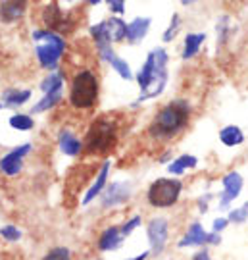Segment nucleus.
Segmentation results:
<instances>
[{"label":"nucleus","instance_id":"obj_1","mask_svg":"<svg viewBox=\"0 0 248 260\" xmlns=\"http://www.w3.org/2000/svg\"><path fill=\"white\" fill-rule=\"evenodd\" d=\"M167 62H169V54L165 48L158 47L148 52L145 64L137 74V85L140 89V94L133 106L152 101L164 93L165 87H167V79H169Z\"/></svg>","mask_w":248,"mask_h":260},{"label":"nucleus","instance_id":"obj_2","mask_svg":"<svg viewBox=\"0 0 248 260\" xmlns=\"http://www.w3.org/2000/svg\"><path fill=\"white\" fill-rule=\"evenodd\" d=\"M193 108L185 99H173L164 104L148 125V135L156 141H171L189 125Z\"/></svg>","mask_w":248,"mask_h":260},{"label":"nucleus","instance_id":"obj_3","mask_svg":"<svg viewBox=\"0 0 248 260\" xmlns=\"http://www.w3.org/2000/svg\"><path fill=\"white\" fill-rule=\"evenodd\" d=\"M31 39L35 41V56L39 60V66L48 74L56 72L60 68V60L67 47L65 39L50 29H35L31 33Z\"/></svg>","mask_w":248,"mask_h":260},{"label":"nucleus","instance_id":"obj_4","mask_svg":"<svg viewBox=\"0 0 248 260\" xmlns=\"http://www.w3.org/2000/svg\"><path fill=\"white\" fill-rule=\"evenodd\" d=\"M98 101V75L92 70H79L72 79L69 104L75 110H91Z\"/></svg>","mask_w":248,"mask_h":260},{"label":"nucleus","instance_id":"obj_5","mask_svg":"<svg viewBox=\"0 0 248 260\" xmlns=\"http://www.w3.org/2000/svg\"><path fill=\"white\" fill-rule=\"evenodd\" d=\"M116 141H118V123L108 116H102L92 121L87 131L85 150L89 154H106L114 149Z\"/></svg>","mask_w":248,"mask_h":260},{"label":"nucleus","instance_id":"obj_6","mask_svg":"<svg viewBox=\"0 0 248 260\" xmlns=\"http://www.w3.org/2000/svg\"><path fill=\"white\" fill-rule=\"evenodd\" d=\"M183 193V181L177 177H158L148 185L147 201L154 208H171L179 203Z\"/></svg>","mask_w":248,"mask_h":260},{"label":"nucleus","instance_id":"obj_7","mask_svg":"<svg viewBox=\"0 0 248 260\" xmlns=\"http://www.w3.org/2000/svg\"><path fill=\"white\" fill-rule=\"evenodd\" d=\"M33 150V145L31 143H23V145H18L12 150H8L4 156L0 158V174L6 177H16L21 174L23 170V162L27 154H31Z\"/></svg>","mask_w":248,"mask_h":260},{"label":"nucleus","instance_id":"obj_8","mask_svg":"<svg viewBox=\"0 0 248 260\" xmlns=\"http://www.w3.org/2000/svg\"><path fill=\"white\" fill-rule=\"evenodd\" d=\"M43 23H45V29H50L58 35L64 37V33H69L72 27H74V21L65 16L60 4L58 2H48L45 8H43Z\"/></svg>","mask_w":248,"mask_h":260},{"label":"nucleus","instance_id":"obj_9","mask_svg":"<svg viewBox=\"0 0 248 260\" xmlns=\"http://www.w3.org/2000/svg\"><path fill=\"white\" fill-rule=\"evenodd\" d=\"M147 237L150 243V254L160 256L165 251V243L169 239V222L165 218H152L147 223Z\"/></svg>","mask_w":248,"mask_h":260},{"label":"nucleus","instance_id":"obj_10","mask_svg":"<svg viewBox=\"0 0 248 260\" xmlns=\"http://www.w3.org/2000/svg\"><path fill=\"white\" fill-rule=\"evenodd\" d=\"M96 52L100 56L102 62L110 64V68L120 75L123 81H133V72H131V66L127 60H123L121 56L116 54V50L112 47V43H96Z\"/></svg>","mask_w":248,"mask_h":260},{"label":"nucleus","instance_id":"obj_11","mask_svg":"<svg viewBox=\"0 0 248 260\" xmlns=\"http://www.w3.org/2000/svg\"><path fill=\"white\" fill-rule=\"evenodd\" d=\"M131 195H133V185L129 181H112L100 195V205L102 208H116L125 205Z\"/></svg>","mask_w":248,"mask_h":260},{"label":"nucleus","instance_id":"obj_12","mask_svg":"<svg viewBox=\"0 0 248 260\" xmlns=\"http://www.w3.org/2000/svg\"><path fill=\"white\" fill-rule=\"evenodd\" d=\"M242 185H244V179L240 176L239 172H227L223 179H221V187H223V191H221L220 195V205L218 208L220 210H227L231 205H233V201H237L240 195V191H242Z\"/></svg>","mask_w":248,"mask_h":260},{"label":"nucleus","instance_id":"obj_13","mask_svg":"<svg viewBox=\"0 0 248 260\" xmlns=\"http://www.w3.org/2000/svg\"><path fill=\"white\" fill-rule=\"evenodd\" d=\"M110 160H104L102 162L100 170H98V174H96V177H94V181H92L91 185H89V189H87V193H85V197H83L81 205L87 206L91 205L94 199H98V197L104 193V189H106V185H108V176H110Z\"/></svg>","mask_w":248,"mask_h":260},{"label":"nucleus","instance_id":"obj_14","mask_svg":"<svg viewBox=\"0 0 248 260\" xmlns=\"http://www.w3.org/2000/svg\"><path fill=\"white\" fill-rule=\"evenodd\" d=\"M29 0H2L0 2V21L16 23L25 16Z\"/></svg>","mask_w":248,"mask_h":260},{"label":"nucleus","instance_id":"obj_15","mask_svg":"<svg viewBox=\"0 0 248 260\" xmlns=\"http://www.w3.org/2000/svg\"><path fill=\"white\" fill-rule=\"evenodd\" d=\"M58 147L60 150L64 152L65 156H79L85 149V143H83L77 135H75L72 129H67V127H62L60 133H58Z\"/></svg>","mask_w":248,"mask_h":260},{"label":"nucleus","instance_id":"obj_16","mask_svg":"<svg viewBox=\"0 0 248 260\" xmlns=\"http://www.w3.org/2000/svg\"><path fill=\"white\" fill-rule=\"evenodd\" d=\"M206 237H208V232L204 230V225L200 222H193L185 235L179 239L177 247L179 249H187V247H206Z\"/></svg>","mask_w":248,"mask_h":260},{"label":"nucleus","instance_id":"obj_17","mask_svg":"<svg viewBox=\"0 0 248 260\" xmlns=\"http://www.w3.org/2000/svg\"><path fill=\"white\" fill-rule=\"evenodd\" d=\"M123 241H125V239H123V235H121L120 228H118V225H110V228H106V230L100 233L96 247H98V251H102V252H112V251H118Z\"/></svg>","mask_w":248,"mask_h":260},{"label":"nucleus","instance_id":"obj_18","mask_svg":"<svg viewBox=\"0 0 248 260\" xmlns=\"http://www.w3.org/2000/svg\"><path fill=\"white\" fill-rule=\"evenodd\" d=\"M31 89H16V87H12V89H6L4 93H2V106L4 108H19V106H23V104H27L31 101Z\"/></svg>","mask_w":248,"mask_h":260},{"label":"nucleus","instance_id":"obj_19","mask_svg":"<svg viewBox=\"0 0 248 260\" xmlns=\"http://www.w3.org/2000/svg\"><path fill=\"white\" fill-rule=\"evenodd\" d=\"M152 25L150 18H135L133 21L127 23V41L129 45H137L140 41H145V37L148 35V29Z\"/></svg>","mask_w":248,"mask_h":260},{"label":"nucleus","instance_id":"obj_20","mask_svg":"<svg viewBox=\"0 0 248 260\" xmlns=\"http://www.w3.org/2000/svg\"><path fill=\"white\" fill-rule=\"evenodd\" d=\"M196 166H198V158L194 154H181V156H177L167 164V172L171 176H183L185 172L194 170Z\"/></svg>","mask_w":248,"mask_h":260},{"label":"nucleus","instance_id":"obj_21","mask_svg":"<svg viewBox=\"0 0 248 260\" xmlns=\"http://www.w3.org/2000/svg\"><path fill=\"white\" fill-rule=\"evenodd\" d=\"M106 23V31L112 43H121L127 39V23L120 18V16H112V18L104 19Z\"/></svg>","mask_w":248,"mask_h":260},{"label":"nucleus","instance_id":"obj_22","mask_svg":"<svg viewBox=\"0 0 248 260\" xmlns=\"http://www.w3.org/2000/svg\"><path fill=\"white\" fill-rule=\"evenodd\" d=\"M206 41V33H187V37L183 41V52H181V58L183 60H191L198 54L200 47Z\"/></svg>","mask_w":248,"mask_h":260},{"label":"nucleus","instance_id":"obj_23","mask_svg":"<svg viewBox=\"0 0 248 260\" xmlns=\"http://www.w3.org/2000/svg\"><path fill=\"white\" fill-rule=\"evenodd\" d=\"M220 141L221 145H225V147H239L244 143V133L240 129L239 125H225L223 129L220 131Z\"/></svg>","mask_w":248,"mask_h":260},{"label":"nucleus","instance_id":"obj_24","mask_svg":"<svg viewBox=\"0 0 248 260\" xmlns=\"http://www.w3.org/2000/svg\"><path fill=\"white\" fill-rule=\"evenodd\" d=\"M64 83H65V74L62 70H56V72H50L41 81V91H43V94L54 93V91H64Z\"/></svg>","mask_w":248,"mask_h":260},{"label":"nucleus","instance_id":"obj_25","mask_svg":"<svg viewBox=\"0 0 248 260\" xmlns=\"http://www.w3.org/2000/svg\"><path fill=\"white\" fill-rule=\"evenodd\" d=\"M62 96H64V91H54V93L43 94V99L31 108V114H43V112L52 110L54 106L62 103Z\"/></svg>","mask_w":248,"mask_h":260},{"label":"nucleus","instance_id":"obj_26","mask_svg":"<svg viewBox=\"0 0 248 260\" xmlns=\"http://www.w3.org/2000/svg\"><path fill=\"white\" fill-rule=\"evenodd\" d=\"M216 33H218V47H225L229 43L231 35H233V27H231L229 16H221L216 23Z\"/></svg>","mask_w":248,"mask_h":260},{"label":"nucleus","instance_id":"obj_27","mask_svg":"<svg viewBox=\"0 0 248 260\" xmlns=\"http://www.w3.org/2000/svg\"><path fill=\"white\" fill-rule=\"evenodd\" d=\"M8 125L16 131H31L35 127V120L29 114H12L8 120Z\"/></svg>","mask_w":248,"mask_h":260},{"label":"nucleus","instance_id":"obj_28","mask_svg":"<svg viewBox=\"0 0 248 260\" xmlns=\"http://www.w3.org/2000/svg\"><path fill=\"white\" fill-rule=\"evenodd\" d=\"M179 29H181V16H179V14H173L169 25H167V29H165L164 35H162V41H164V43H171V41L177 37Z\"/></svg>","mask_w":248,"mask_h":260},{"label":"nucleus","instance_id":"obj_29","mask_svg":"<svg viewBox=\"0 0 248 260\" xmlns=\"http://www.w3.org/2000/svg\"><path fill=\"white\" fill-rule=\"evenodd\" d=\"M41 260H72V252L64 245H58V247H52L50 251H46Z\"/></svg>","mask_w":248,"mask_h":260},{"label":"nucleus","instance_id":"obj_30","mask_svg":"<svg viewBox=\"0 0 248 260\" xmlns=\"http://www.w3.org/2000/svg\"><path fill=\"white\" fill-rule=\"evenodd\" d=\"M143 225V216L140 214H135V216H131L127 222L121 225V235H123V239H127L129 235H133V232H137L138 228Z\"/></svg>","mask_w":248,"mask_h":260},{"label":"nucleus","instance_id":"obj_31","mask_svg":"<svg viewBox=\"0 0 248 260\" xmlns=\"http://www.w3.org/2000/svg\"><path fill=\"white\" fill-rule=\"evenodd\" d=\"M227 220H229V223H235V225H240V223H244L248 220V203H244L242 206H239V208H233V210H229V214H227Z\"/></svg>","mask_w":248,"mask_h":260},{"label":"nucleus","instance_id":"obj_32","mask_svg":"<svg viewBox=\"0 0 248 260\" xmlns=\"http://www.w3.org/2000/svg\"><path fill=\"white\" fill-rule=\"evenodd\" d=\"M21 230H19L18 225H12V223H8V225H2L0 228V237L2 239H6L8 243H18L19 239H21Z\"/></svg>","mask_w":248,"mask_h":260},{"label":"nucleus","instance_id":"obj_33","mask_svg":"<svg viewBox=\"0 0 248 260\" xmlns=\"http://www.w3.org/2000/svg\"><path fill=\"white\" fill-rule=\"evenodd\" d=\"M227 225H229V220H227L225 216H218V218H214V222H211V232H216V233L225 232Z\"/></svg>","mask_w":248,"mask_h":260},{"label":"nucleus","instance_id":"obj_34","mask_svg":"<svg viewBox=\"0 0 248 260\" xmlns=\"http://www.w3.org/2000/svg\"><path fill=\"white\" fill-rule=\"evenodd\" d=\"M106 4L110 6V10L116 16L125 14V0H106Z\"/></svg>","mask_w":248,"mask_h":260},{"label":"nucleus","instance_id":"obj_35","mask_svg":"<svg viewBox=\"0 0 248 260\" xmlns=\"http://www.w3.org/2000/svg\"><path fill=\"white\" fill-rule=\"evenodd\" d=\"M211 199H214V195H211V193H206V195H202L200 199H198V210H200V214L208 212V206H210Z\"/></svg>","mask_w":248,"mask_h":260},{"label":"nucleus","instance_id":"obj_36","mask_svg":"<svg viewBox=\"0 0 248 260\" xmlns=\"http://www.w3.org/2000/svg\"><path fill=\"white\" fill-rule=\"evenodd\" d=\"M220 243H221V233L208 232V237H206V247H218Z\"/></svg>","mask_w":248,"mask_h":260},{"label":"nucleus","instance_id":"obj_37","mask_svg":"<svg viewBox=\"0 0 248 260\" xmlns=\"http://www.w3.org/2000/svg\"><path fill=\"white\" fill-rule=\"evenodd\" d=\"M193 260H211V258H210V252H208V249H206V247H202V249H200V251H198V252H196V254L193 256Z\"/></svg>","mask_w":248,"mask_h":260},{"label":"nucleus","instance_id":"obj_38","mask_svg":"<svg viewBox=\"0 0 248 260\" xmlns=\"http://www.w3.org/2000/svg\"><path fill=\"white\" fill-rule=\"evenodd\" d=\"M148 254H150V251H145V252H140V254H137V256H133V258H127V260H147Z\"/></svg>","mask_w":248,"mask_h":260},{"label":"nucleus","instance_id":"obj_39","mask_svg":"<svg viewBox=\"0 0 248 260\" xmlns=\"http://www.w3.org/2000/svg\"><path fill=\"white\" fill-rule=\"evenodd\" d=\"M196 2H198V0H181V6H193Z\"/></svg>","mask_w":248,"mask_h":260},{"label":"nucleus","instance_id":"obj_40","mask_svg":"<svg viewBox=\"0 0 248 260\" xmlns=\"http://www.w3.org/2000/svg\"><path fill=\"white\" fill-rule=\"evenodd\" d=\"M85 2H87V4H91V6H98L102 0H85Z\"/></svg>","mask_w":248,"mask_h":260},{"label":"nucleus","instance_id":"obj_41","mask_svg":"<svg viewBox=\"0 0 248 260\" xmlns=\"http://www.w3.org/2000/svg\"><path fill=\"white\" fill-rule=\"evenodd\" d=\"M2 108H4V106H2V103H0V110H2Z\"/></svg>","mask_w":248,"mask_h":260},{"label":"nucleus","instance_id":"obj_42","mask_svg":"<svg viewBox=\"0 0 248 260\" xmlns=\"http://www.w3.org/2000/svg\"><path fill=\"white\" fill-rule=\"evenodd\" d=\"M64 2H72V0H64Z\"/></svg>","mask_w":248,"mask_h":260}]
</instances>
